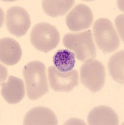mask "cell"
I'll use <instances>...</instances> for the list:
<instances>
[{
	"mask_svg": "<svg viewBox=\"0 0 124 125\" xmlns=\"http://www.w3.org/2000/svg\"><path fill=\"white\" fill-rule=\"evenodd\" d=\"M6 25L10 33L16 37H21L27 33L31 26L30 16L23 8L12 6L6 13Z\"/></svg>",
	"mask_w": 124,
	"mask_h": 125,
	"instance_id": "6",
	"label": "cell"
},
{
	"mask_svg": "<svg viewBox=\"0 0 124 125\" xmlns=\"http://www.w3.org/2000/svg\"><path fill=\"white\" fill-rule=\"evenodd\" d=\"M93 14L91 9L84 4L76 5L66 18V23L71 31L87 30L91 26Z\"/></svg>",
	"mask_w": 124,
	"mask_h": 125,
	"instance_id": "8",
	"label": "cell"
},
{
	"mask_svg": "<svg viewBox=\"0 0 124 125\" xmlns=\"http://www.w3.org/2000/svg\"><path fill=\"white\" fill-rule=\"evenodd\" d=\"M30 41L36 50L48 53L57 46L60 42V33L57 28L48 23H40L32 28Z\"/></svg>",
	"mask_w": 124,
	"mask_h": 125,
	"instance_id": "3",
	"label": "cell"
},
{
	"mask_svg": "<svg viewBox=\"0 0 124 125\" xmlns=\"http://www.w3.org/2000/svg\"><path fill=\"white\" fill-rule=\"evenodd\" d=\"M23 74L29 99L36 100L48 93L45 65L38 61H33L24 66Z\"/></svg>",
	"mask_w": 124,
	"mask_h": 125,
	"instance_id": "1",
	"label": "cell"
},
{
	"mask_svg": "<svg viewBox=\"0 0 124 125\" xmlns=\"http://www.w3.org/2000/svg\"><path fill=\"white\" fill-rule=\"evenodd\" d=\"M22 50L16 40L11 38H4L0 41V60L8 66L17 64L22 58Z\"/></svg>",
	"mask_w": 124,
	"mask_h": 125,
	"instance_id": "10",
	"label": "cell"
},
{
	"mask_svg": "<svg viewBox=\"0 0 124 125\" xmlns=\"http://www.w3.org/2000/svg\"><path fill=\"white\" fill-rule=\"evenodd\" d=\"M124 50L118 51L113 54L109 59L108 63V71L110 75L115 81L121 84H124Z\"/></svg>",
	"mask_w": 124,
	"mask_h": 125,
	"instance_id": "15",
	"label": "cell"
},
{
	"mask_svg": "<svg viewBox=\"0 0 124 125\" xmlns=\"http://www.w3.org/2000/svg\"><path fill=\"white\" fill-rule=\"evenodd\" d=\"M24 125H56L57 118L52 110L46 107H35L26 114Z\"/></svg>",
	"mask_w": 124,
	"mask_h": 125,
	"instance_id": "11",
	"label": "cell"
},
{
	"mask_svg": "<svg viewBox=\"0 0 124 125\" xmlns=\"http://www.w3.org/2000/svg\"><path fill=\"white\" fill-rule=\"evenodd\" d=\"M63 45L75 53L80 61L95 58L97 48L93 42L90 30L79 33H67L63 36Z\"/></svg>",
	"mask_w": 124,
	"mask_h": 125,
	"instance_id": "2",
	"label": "cell"
},
{
	"mask_svg": "<svg viewBox=\"0 0 124 125\" xmlns=\"http://www.w3.org/2000/svg\"><path fill=\"white\" fill-rule=\"evenodd\" d=\"M53 62L55 67L60 72H69L75 66V54L68 49L59 50L53 56Z\"/></svg>",
	"mask_w": 124,
	"mask_h": 125,
	"instance_id": "14",
	"label": "cell"
},
{
	"mask_svg": "<svg viewBox=\"0 0 124 125\" xmlns=\"http://www.w3.org/2000/svg\"><path fill=\"white\" fill-rule=\"evenodd\" d=\"M88 122L90 125H117L119 120L113 109L106 106H99L90 111Z\"/></svg>",
	"mask_w": 124,
	"mask_h": 125,
	"instance_id": "12",
	"label": "cell"
},
{
	"mask_svg": "<svg viewBox=\"0 0 124 125\" xmlns=\"http://www.w3.org/2000/svg\"><path fill=\"white\" fill-rule=\"evenodd\" d=\"M74 4L75 1L72 0H44L42 1L45 13L53 18L65 15Z\"/></svg>",
	"mask_w": 124,
	"mask_h": 125,
	"instance_id": "13",
	"label": "cell"
},
{
	"mask_svg": "<svg viewBox=\"0 0 124 125\" xmlns=\"http://www.w3.org/2000/svg\"><path fill=\"white\" fill-rule=\"evenodd\" d=\"M93 30L97 46L101 51L110 53L118 48L120 40L111 21L107 18L96 20Z\"/></svg>",
	"mask_w": 124,
	"mask_h": 125,
	"instance_id": "4",
	"label": "cell"
},
{
	"mask_svg": "<svg viewBox=\"0 0 124 125\" xmlns=\"http://www.w3.org/2000/svg\"><path fill=\"white\" fill-rule=\"evenodd\" d=\"M80 82L91 92L99 91L105 83L106 70L100 61L94 58L86 60L80 68Z\"/></svg>",
	"mask_w": 124,
	"mask_h": 125,
	"instance_id": "5",
	"label": "cell"
},
{
	"mask_svg": "<svg viewBox=\"0 0 124 125\" xmlns=\"http://www.w3.org/2000/svg\"><path fill=\"white\" fill-rule=\"evenodd\" d=\"M1 93L9 104H17L23 100L25 94L23 80L17 77L10 76L7 82L1 83Z\"/></svg>",
	"mask_w": 124,
	"mask_h": 125,
	"instance_id": "9",
	"label": "cell"
},
{
	"mask_svg": "<svg viewBox=\"0 0 124 125\" xmlns=\"http://www.w3.org/2000/svg\"><path fill=\"white\" fill-rule=\"evenodd\" d=\"M50 86L56 92H70L79 85V73L75 69L67 73L59 71L53 66L48 69Z\"/></svg>",
	"mask_w": 124,
	"mask_h": 125,
	"instance_id": "7",
	"label": "cell"
}]
</instances>
